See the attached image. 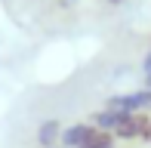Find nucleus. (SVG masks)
Wrapping results in <instances>:
<instances>
[{
    "label": "nucleus",
    "instance_id": "9d476101",
    "mask_svg": "<svg viewBox=\"0 0 151 148\" xmlns=\"http://www.w3.org/2000/svg\"><path fill=\"white\" fill-rule=\"evenodd\" d=\"M108 3H123V0H108Z\"/></svg>",
    "mask_w": 151,
    "mask_h": 148
},
{
    "label": "nucleus",
    "instance_id": "0eeeda50",
    "mask_svg": "<svg viewBox=\"0 0 151 148\" xmlns=\"http://www.w3.org/2000/svg\"><path fill=\"white\" fill-rule=\"evenodd\" d=\"M139 142H142V145H151V120H148V126H145V133H142Z\"/></svg>",
    "mask_w": 151,
    "mask_h": 148
},
{
    "label": "nucleus",
    "instance_id": "f257e3e1",
    "mask_svg": "<svg viewBox=\"0 0 151 148\" xmlns=\"http://www.w3.org/2000/svg\"><path fill=\"white\" fill-rule=\"evenodd\" d=\"M108 108H120V111H151V90L142 86V90H133V93H123V96H114L108 102Z\"/></svg>",
    "mask_w": 151,
    "mask_h": 148
},
{
    "label": "nucleus",
    "instance_id": "6e6552de",
    "mask_svg": "<svg viewBox=\"0 0 151 148\" xmlns=\"http://www.w3.org/2000/svg\"><path fill=\"white\" fill-rule=\"evenodd\" d=\"M142 71H145V77H151V50H148V56H145V62H142Z\"/></svg>",
    "mask_w": 151,
    "mask_h": 148
},
{
    "label": "nucleus",
    "instance_id": "20e7f679",
    "mask_svg": "<svg viewBox=\"0 0 151 148\" xmlns=\"http://www.w3.org/2000/svg\"><path fill=\"white\" fill-rule=\"evenodd\" d=\"M62 133L65 126L59 124V117H50L37 126V145L40 148H56V142H62Z\"/></svg>",
    "mask_w": 151,
    "mask_h": 148
},
{
    "label": "nucleus",
    "instance_id": "423d86ee",
    "mask_svg": "<svg viewBox=\"0 0 151 148\" xmlns=\"http://www.w3.org/2000/svg\"><path fill=\"white\" fill-rule=\"evenodd\" d=\"M114 142H117L114 133H105V130H96V126H93V133L83 139L80 148H114Z\"/></svg>",
    "mask_w": 151,
    "mask_h": 148
},
{
    "label": "nucleus",
    "instance_id": "f03ea898",
    "mask_svg": "<svg viewBox=\"0 0 151 148\" xmlns=\"http://www.w3.org/2000/svg\"><path fill=\"white\" fill-rule=\"evenodd\" d=\"M148 120H151V117H148L145 111H136V114L129 111L127 120L114 130V139H120V142H139L142 133H145V126H148Z\"/></svg>",
    "mask_w": 151,
    "mask_h": 148
},
{
    "label": "nucleus",
    "instance_id": "39448f33",
    "mask_svg": "<svg viewBox=\"0 0 151 148\" xmlns=\"http://www.w3.org/2000/svg\"><path fill=\"white\" fill-rule=\"evenodd\" d=\"M90 133H93V124H90V120H77V124L65 126V133H62V145H65V148H80Z\"/></svg>",
    "mask_w": 151,
    "mask_h": 148
},
{
    "label": "nucleus",
    "instance_id": "7ed1b4c3",
    "mask_svg": "<svg viewBox=\"0 0 151 148\" xmlns=\"http://www.w3.org/2000/svg\"><path fill=\"white\" fill-rule=\"evenodd\" d=\"M127 114H129V111H120V108H108V105H105V108L93 111V114H90V117H86V120H90V124L96 126V130H105V133H114V130H117V126L123 124V120H127Z\"/></svg>",
    "mask_w": 151,
    "mask_h": 148
},
{
    "label": "nucleus",
    "instance_id": "1a4fd4ad",
    "mask_svg": "<svg viewBox=\"0 0 151 148\" xmlns=\"http://www.w3.org/2000/svg\"><path fill=\"white\" fill-rule=\"evenodd\" d=\"M145 86H148V90H151V77H145Z\"/></svg>",
    "mask_w": 151,
    "mask_h": 148
}]
</instances>
